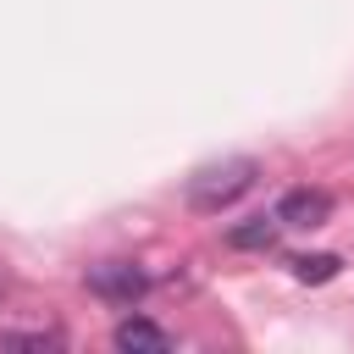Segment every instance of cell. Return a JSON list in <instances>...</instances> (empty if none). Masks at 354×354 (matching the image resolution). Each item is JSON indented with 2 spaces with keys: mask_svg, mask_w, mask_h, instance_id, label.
Listing matches in <instances>:
<instances>
[{
  "mask_svg": "<svg viewBox=\"0 0 354 354\" xmlns=\"http://www.w3.org/2000/svg\"><path fill=\"white\" fill-rule=\"evenodd\" d=\"M254 177H260V166H254L249 155H232V160L199 166V171L188 177V205L205 210V216H216V210H227L232 199H243V194L254 188Z\"/></svg>",
  "mask_w": 354,
  "mask_h": 354,
  "instance_id": "6da1fadb",
  "label": "cell"
},
{
  "mask_svg": "<svg viewBox=\"0 0 354 354\" xmlns=\"http://www.w3.org/2000/svg\"><path fill=\"white\" fill-rule=\"evenodd\" d=\"M88 293L94 299H105V304H133L144 288H149V277L133 266V260H100V266H88Z\"/></svg>",
  "mask_w": 354,
  "mask_h": 354,
  "instance_id": "7a4b0ae2",
  "label": "cell"
},
{
  "mask_svg": "<svg viewBox=\"0 0 354 354\" xmlns=\"http://www.w3.org/2000/svg\"><path fill=\"white\" fill-rule=\"evenodd\" d=\"M332 216V194L326 188H288L277 199V221L282 227H321Z\"/></svg>",
  "mask_w": 354,
  "mask_h": 354,
  "instance_id": "3957f363",
  "label": "cell"
},
{
  "mask_svg": "<svg viewBox=\"0 0 354 354\" xmlns=\"http://www.w3.org/2000/svg\"><path fill=\"white\" fill-rule=\"evenodd\" d=\"M111 343H116V348H127V354H166V348H171V337H166L155 321H144V315H127V321H116Z\"/></svg>",
  "mask_w": 354,
  "mask_h": 354,
  "instance_id": "277c9868",
  "label": "cell"
},
{
  "mask_svg": "<svg viewBox=\"0 0 354 354\" xmlns=\"http://www.w3.org/2000/svg\"><path fill=\"white\" fill-rule=\"evenodd\" d=\"M277 227H282L277 216H249V221H238V227L227 232V243H232V249H271V243H277Z\"/></svg>",
  "mask_w": 354,
  "mask_h": 354,
  "instance_id": "5b68a950",
  "label": "cell"
},
{
  "mask_svg": "<svg viewBox=\"0 0 354 354\" xmlns=\"http://www.w3.org/2000/svg\"><path fill=\"white\" fill-rule=\"evenodd\" d=\"M337 271H343L337 254H299V260H293V277H299V282H332Z\"/></svg>",
  "mask_w": 354,
  "mask_h": 354,
  "instance_id": "8992f818",
  "label": "cell"
},
{
  "mask_svg": "<svg viewBox=\"0 0 354 354\" xmlns=\"http://www.w3.org/2000/svg\"><path fill=\"white\" fill-rule=\"evenodd\" d=\"M0 348H61V332H0Z\"/></svg>",
  "mask_w": 354,
  "mask_h": 354,
  "instance_id": "52a82bcc",
  "label": "cell"
}]
</instances>
